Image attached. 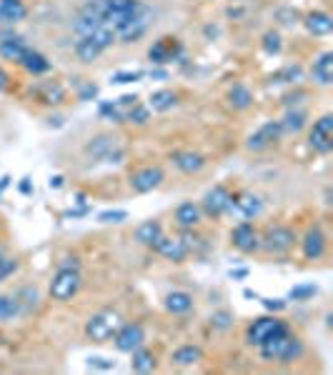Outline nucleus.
<instances>
[{"label":"nucleus","mask_w":333,"mask_h":375,"mask_svg":"<svg viewBox=\"0 0 333 375\" xmlns=\"http://www.w3.org/2000/svg\"><path fill=\"white\" fill-rule=\"evenodd\" d=\"M258 353H261V358L268 360V363H293L304 353V346H301V340L296 335L283 330V333H276L274 338H268L266 343H261Z\"/></svg>","instance_id":"obj_1"},{"label":"nucleus","mask_w":333,"mask_h":375,"mask_svg":"<svg viewBox=\"0 0 333 375\" xmlns=\"http://www.w3.org/2000/svg\"><path fill=\"white\" fill-rule=\"evenodd\" d=\"M118 41L115 33L111 28L93 30L88 36H80V41L76 43V55L80 63H93V60L101 58V53H106L113 43Z\"/></svg>","instance_id":"obj_2"},{"label":"nucleus","mask_w":333,"mask_h":375,"mask_svg":"<svg viewBox=\"0 0 333 375\" xmlns=\"http://www.w3.org/2000/svg\"><path fill=\"white\" fill-rule=\"evenodd\" d=\"M120 325H123V321H120V316L115 310H101V313H95V316L88 318V323H85V335H88L93 343H106V340H111L118 333Z\"/></svg>","instance_id":"obj_3"},{"label":"nucleus","mask_w":333,"mask_h":375,"mask_svg":"<svg viewBox=\"0 0 333 375\" xmlns=\"http://www.w3.org/2000/svg\"><path fill=\"white\" fill-rule=\"evenodd\" d=\"M78 291H80V270L60 265L58 273L50 280V298L58 303H68Z\"/></svg>","instance_id":"obj_4"},{"label":"nucleus","mask_w":333,"mask_h":375,"mask_svg":"<svg viewBox=\"0 0 333 375\" xmlns=\"http://www.w3.org/2000/svg\"><path fill=\"white\" fill-rule=\"evenodd\" d=\"M293 245H296V233L285 226L268 228L261 238V248L266 250V253H274V256H283V253H288Z\"/></svg>","instance_id":"obj_5"},{"label":"nucleus","mask_w":333,"mask_h":375,"mask_svg":"<svg viewBox=\"0 0 333 375\" xmlns=\"http://www.w3.org/2000/svg\"><path fill=\"white\" fill-rule=\"evenodd\" d=\"M85 153L98 158V161H106V163H120V158L125 155V148L120 145L118 138L113 135H98L93 138L88 145H85Z\"/></svg>","instance_id":"obj_6"},{"label":"nucleus","mask_w":333,"mask_h":375,"mask_svg":"<svg viewBox=\"0 0 333 375\" xmlns=\"http://www.w3.org/2000/svg\"><path fill=\"white\" fill-rule=\"evenodd\" d=\"M283 330H288L285 328L283 321H278V318H258V321H253L248 325V330H246V340H248L250 346H261V343H266L268 338H274L276 333H283Z\"/></svg>","instance_id":"obj_7"},{"label":"nucleus","mask_w":333,"mask_h":375,"mask_svg":"<svg viewBox=\"0 0 333 375\" xmlns=\"http://www.w3.org/2000/svg\"><path fill=\"white\" fill-rule=\"evenodd\" d=\"M309 145L316 150V153L328 155L333 148V115H321L316 120L313 128H311L309 135Z\"/></svg>","instance_id":"obj_8"},{"label":"nucleus","mask_w":333,"mask_h":375,"mask_svg":"<svg viewBox=\"0 0 333 375\" xmlns=\"http://www.w3.org/2000/svg\"><path fill=\"white\" fill-rule=\"evenodd\" d=\"M203 213L211 215V218H220L223 213H233V196L223 185H213L203 196Z\"/></svg>","instance_id":"obj_9"},{"label":"nucleus","mask_w":333,"mask_h":375,"mask_svg":"<svg viewBox=\"0 0 333 375\" xmlns=\"http://www.w3.org/2000/svg\"><path fill=\"white\" fill-rule=\"evenodd\" d=\"M180 53H183V45H180L178 38H171V36L158 38L148 48V58L153 66H166L171 60L180 58Z\"/></svg>","instance_id":"obj_10"},{"label":"nucleus","mask_w":333,"mask_h":375,"mask_svg":"<svg viewBox=\"0 0 333 375\" xmlns=\"http://www.w3.org/2000/svg\"><path fill=\"white\" fill-rule=\"evenodd\" d=\"M113 340L120 353H133L136 348H141L146 343V330H143L141 323H125V325L118 328Z\"/></svg>","instance_id":"obj_11"},{"label":"nucleus","mask_w":333,"mask_h":375,"mask_svg":"<svg viewBox=\"0 0 333 375\" xmlns=\"http://www.w3.org/2000/svg\"><path fill=\"white\" fill-rule=\"evenodd\" d=\"M163 170L158 166H146V168H138L136 173H131V188L133 193H150L153 188H158V185L163 183Z\"/></svg>","instance_id":"obj_12"},{"label":"nucleus","mask_w":333,"mask_h":375,"mask_svg":"<svg viewBox=\"0 0 333 375\" xmlns=\"http://www.w3.org/2000/svg\"><path fill=\"white\" fill-rule=\"evenodd\" d=\"M231 243L236 245V248L241 250V253H253V250L261 248V238H258L256 228L250 226L248 221L238 223V226L233 228V233H231Z\"/></svg>","instance_id":"obj_13"},{"label":"nucleus","mask_w":333,"mask_h":375,"mask_svg":"<svg viewBox=\"0 0 333 375\" xmlns=\"http://www.w3.org/2000/svg\"><path fill=\"white\" fill-rule=\"evenodd\" d=\"M136 105H138L136 96H123V98H118V101L101 103V115H106V118L113 120V123H125L128 113H131Z\"/></svg>","instance_id":"obj_14"},{"label":"nucleus","mask_w":333,"mask_h":375,"mask_svg":"<svg viewBox=\"0 0 333 375\" xmlns=\"http://www.w3.org/2000/svg\"><path fill=\"white\" fill-rule=\"evenodd\" d=\"M281 135H283V131H281V123L278 120H271V123L261 125L253 135L248 138V150H263L268 148V145H274L276 140H281Z\"/></svg>","instance_id":"obj_15"},{"label":"nucleus","mask_w":333,"mask_h":375,"mask_svg":"<svg viewBox=\"0 0 333 375\" xmlns=\"http://www.w3.org/2000/svg\"><path fill=\"white\" fill-rule=\"evenodd\" d=\"M301 248H304V256L306 260H318V258L326 253V235H323V230L318 226L309 228L304 235V240H301Z\"/></svg>","instance_id":"obj_16"},{"label":"nucleus","mask_w":333,"mask_h":375,"mask_svg":"<svg viewBox=\"0 0 333 375\" xmlns=\"http://www.w3.org/2000/svg\"><path fill=\"white\" fill-rule=\"evenodd\" d=\"M153 250L158 256L168 258V260H173V263H180L188 256V248H185L183 238H166V235H161V238L155 240Z\"/></svg>","instance_id":"obj_17"},{"label":"nucleus","mask_w":333,"mask_h":375,"mask_svg":"<svg viewBox=\"0 0 333 375\" xmlns=\"http://www.w3.org/2000/svg\"><path fill=\"white\" fill-rule=\"evenodd\" d=\"M28 53V45H25V41L20 36H15V33H0V55L6 60H15V63H20V58Z\"/></svg>","instance_id":"obj_18"},{"label":"nucleus","mask_w":333,"mask_h":375,"mask_svg":"<svg viewBox=\"0 0 333 375\" xmlns=\"http://www.w3.org/2000/svg\"><path fill=\"white\" fill-rule=\"evenodd\" d=\"M33 96L41 103H45V105H60V103L66 101V90H63L60 83H55V80H43V83H38L33 88Z\"/></svg>","instance_id":"obj_19"},{"label":"nucleus","mask_w":333,"mask_h":375,"mask_svg":"<svg viewBox=\"0 0 333 375\" xmlns=\"http://www.w3.org/2000/svg\"><path fill=\"white\" fill-rule=\"evenodd\" d=\"M28 15L23 0H0V25H15Z\"/></svg>","instance_id":"obj_20"},{"label":"nucleus","mask_w":333,"mask_h":375,"mask_svg":"<svg viewBox=\"0 0 333 375\" xmlns=\"http://www.w3.org/2000/svg\"><path fill=\"white\" fill-rule=\"evenodd\" d=\"M311 73H313V80L318 85H331L333 83V53L331 50H326V53H321L313 60Z\"/></svg>","instance_id":"obj_21"},{"label":"nucleus","mask_w":333,"mask_h":375,"mask_svg":"<svg viewBox=\"0 0 333 375\" xmlns=\"http://www.w3.org/2000/svg\"><path fill=\"white\" fill-rule=\"evenodd\" d=\"M304 25H306V30H309L311 36H328V33L333 30L331 15H328V13H323V10L309 13V15L304 18Z\"/></svg>","instance_id":"obj_22"},{"label":"nucleus","mask_w":333,"mask_h":375,"mask_svg":"<svg viewBox=\"0 0 333 375\" xmlns=\"http://www.w3.org/2000/svg\"><path fill=\"white\" fill-rule=\"evenodd\" d=\"M173 163H176V168L183 170V173H198V170H203V166H206V158H203L201 153H193V150H180V153L173 155Z\"/></svg>","instance_id":"obj_23"},{"label":"nucleus","mask_w":333,"mask_h":375,"mask_svg":"<svg viewBox=\"0 0 333 375\" xmlns=\"http://www.w3.org/2000/svg\"><path fill=\"white\" fill-rule=\"evenodd\" d=\"M263 210V203L258 200L256 196H248V193H243V196L233 198V213L243 215V218H256L258 213Z\"/></svg>","instance_id":"obj_24"},{"label":"nucleus","mask_w":333,"mask_h":375,"mask_svg":"<svg viewBox=\"0 0 333 375\" xmlns=\"http://www.w3.org/2000/svg\"><path fill=\"white\" fill-rule=\"evenodd\" d=\"M193 308V295L185 291H173L166 295V310L173 313V316H183Z\"/></svg>","instance_id":"obj_25"},{"label":"nucleus","mask_w":333,"mask_h":375,"mask_svg":"<svg viewBox=\"0 0 333 375\" xmlns=\"http://www.w3.org/2000/svg\"><path fill=\"white\" fill-rule=\"evenodd\" d=\"M161 235H163V228L158 221H146L136 228V240L141 245H146V248H153L155 240L161 238Z\"/></svg>","instance_id":"obj_26"},{"label":"nucleus","mask_w":333,"mask_h":375,"mask_svg":"<svg viewBox=\"0 0 333 375\" xmlns=\"http://www.w3.org/2000/svg\"><path fill=\"white\" fill-rule=\"evenodd\" d=\"M176 103H178V96L173 90H155V93H150L148 110H153V113H168L171 108H176Z\"/></svg>","instance_id":"obj_27"},{"label":"nucleus","mask_w":333,"mask_h":375,"mask_svg":"<svg viewBox=\"0 0 333 375\" xmlns=\"http://www.w3.org/2000/svg\"><path fill=\"white\" fill-rule=\"evenodd\" d=\"M176 223L180 228H196L201 223V208L196 203H180L176 208Z\"/></svg>","instance_id":"obj_28"},{"label":"nucleus","mask_w":333,"mask_h":375,"mask_svg":"<svg viewBox=\"0 0 333 375\" xmlns=\"http://www.w3.org/2000/svg\"><path fill=\"white\" fill-rule=\"evenodd\" d=\"M20 66H23L28 73H33V75H41V73L50 71V63H48L45 55H41L38 50H33V48H28V53L20 58Z\"/></svg>","instance_id":"obj_29"},{"label":"nucleus","mask_w":333,"mask_h":375,"mask_svg":"<svg viewBox=\"0 0 333 375\" xmlns=\"http://www.w3.org/2000/svg\"><path fill=\"white\" fill-rule=\"evenodd\" d=\"M228 103H231V108H236V110H246V108L253 105V93H250L246 85L236 83L228 90Z\"/></svg>","instance_id":"obj_30"},{"label":"nucleus","mask_w":333,"mask_h":375,"mask_svg":"<svg viewBox=\"0 0 333 375\" xmlns=\"http://www.w3.org/2000/svg\"><path fill=\"white\" fill-rule=\"evenodd\" d=\"M131 368L133 373H153L155 370V358L150 351H146V348H136L133 351V360H131Z\"/></svg>","instance_id":"obj_31"},{"label":"nucleus","mask_w":333,"mask_h":375,"mask_svg":"<svg viewBox=\"0 0 333 375\" xmlns=\"http://www.w3.org/2000/svg\"><path fill=\"white\" fill-rule=\"evenodd\" d=\"M201 358H203V351L198 346H180L178 351L173 353V363L188 368V365H196Z\"/></svg>","instance_id":"obj_32"},{"label":"nucleus","mask_w":333,"mask_h":375,"mask_svg":"<svg viewBox=\"0 0 333 375\" xmlns=\"http://www.w3.org/2000/svg\"><path fill=\"white\" fill-rule=\"evenodd\" d=\"M278 123H281V131L283 133H298L306 125V113L304 110H288L285 118L278 120Z\"/></svg>","instance_id":"obj_33"},{"label":"nucleus","mask_w":333,"mask_h":375,"mask_svg":"<svg viewBox=\"0 0 333 375\" xmlns=\"http://www.w3.org/2000/svg\"><path fill=\"white\" fill-rule=\"evenodd\" d=\"M20 313V305L18 298H13V295H0V323H8Z\"/></svg>","instance_id":"obj_34"},{"label":"nucleus","mask_w":333,"mask_h":375,"mask_svg":"<svg viewBox=\"0 0 333 375\" xmlns=\"http://www.w3.org/2000/svg\"><path fill=\"white\" fill-rule=\"evenodd\" d=\"M296 80H301V68L298 66H285L283 71L271 75V83H296Z\"/></svg>","instance_id":"obj_35"},{"label":"nucleus","mask_w":333,"mask_h":375,"mask_svg":"<svg viewBox=\"0 0 333 375\" xmlns=\"http://www.w3.org/2000/svg\"><path fill=\"white\" fill-rule=\"evenodd\" d=\"M261 45H263V50H266L268 55H278L281 48H283V43H281V36L276 33V30H268V33H263Z\"/></svg>","instance_id":"obj_36"},{"label":"nucleus","mask_w":333,"mask_h":375,"mask_svg":"<svg viewBox=\"0 0 333 375\" xmlns=\"http://www.w3.org/2000/svg\"><path fill=\"white\" fill-rule=\"evenodd\" d=\"M148 118H150V110H148L146 105H141V103H138V105L133 108L131 113H128V120H125V123L146 125V123H148Z\"/></svg>","instance_id":"obj_37"},{"label":"nucleus","mask_w":333,"mask_h":375,"mask_svg":"<svg viewBox=\"0 0 333 375\" xmlns=\"http://www.w3.org/2000/svg\"><path fill=\"white\" fill-rule=\"evenodd\" d=\"M15 270H18V260H15V258L0 256V283L6 278H10Z\"/></svg>","instance_id":"obj_38"},{"label":"nucleus","mask_w":333,"mask_h":375,"mask_svg":"<svg viewBox=\"0 0 333 375\" xmlns=\"http://www.w3.org/2000/svg\"><path fill=\"white\" fill-rule=\"evenodd\" d=\"M231 323H233V318L226 310H218V313H213V318H211V325H213L215 330H226V328H231Z\"/></svg>","instance_id":"obj_39"},{"label":"nucleus","mask_w":333,"mask_h":375,"mask_svg":"<svg viewBox=\"0 0 333 375\" xmlns=\"http://www.w3.org/2000/svg\"><path fill=\"white\" fill-rule=\"evenodd\" d=\"M143 78V73L141 71H120V73H115L113 78H111V83H136V80H141Z\"/></svg>","instance_id":"obj_40"},{"label":"nucleus","mask_w":333,"mask_h":375,"mask_svg":"<svg viewBox=\"0 0 333 375\" xmlns=\"http://www.w3.org/2000/svg\"><path fill=\"white\" fill-rule=\"evenodd\" d=\"M125 218H128L125 210H103V213L98 215V221L101 223H123Z\"/></svg>","instance_id":"obj_41"},{"label":"nucleus","mask_w":333,"mask_h":375,"mask_svg":"<svg viewBox=\"0 0 333 375\" xmlns=\"http://www.w3.org/2000/svg\"><path fill=\"white\" fill-rule=\"evenodd\" d=\"M316 295V286H296L291 291V300H306Z\"/></svg>","instance_id":"obj_42"},{"label":"nucleus","mask_w":333,"mask_h":375,"mask_svg":"<svg viewBox=\"0 0 333 375\" xmlns=\"http://www.w3.org/2000/svg\"><path fill=\"white\" fill-rule=\"evenodd\" d=\"M278 18H283V20H281L283 25H293V23H296V18H298V13L296 10H281Z\"/></svg>","instance_id":"obj_43"},{"label":"nucleus","mask_w":333,"mask_h":375,"mask_svg":"<svg viewBox=\"0 0 333 375\" xmlns=\"http://www.w3.org/2000/svg\"><path fill=\"white\" fill-rule=\"evenodd\" d=\"M263 305H266L268 310H283L285 308L283 300H271V298H263Z\"/></svg>","instance_id":"obj_44"},{"label":"nucleus","mask_w":333,"mask_h":375,"mask_svg":"<svg viewBox=\"0 0 333 375\" xmlns=\"http://www.w3.org/2000/svg\"><path fill=\"white\" fill-rule=\"evenodd\" d=\"M90 365H95V368H106V370L113 368V363H106L103 358H90Z\"/></svg>","instance_id":"obj_45"},{"label":"nucleus","mask_w":333,"mask_h":375,"mask_svg":"<svg viewBox=\"0 0 333 375\" xmlns=\"http://www.w3.org/2000/svg\"><path fill=\"white\" fill-rule=\"evenodd\" d=\"M6 85H8V73L3 71V68H0V90L6 88Z\"/></svg>","instance_id":"obj_46"},{"label":"nucleus","mask_w":333,"mask_h":375,"mask_svg":"<svg viewBox=\"0 0 333 375\" xmlns=\"http://www.w3.org/2000/svg\"><path fill=\"white\" fill-rule=\"evenodd\" d=\"M60 185H63V178H60V175H55V178L50 180V188H60Z\"/></svg>","instance_id":"obj_47"},{"label":"nucleus","mask_w":333,"mask_h":375,"mask_svg":"<svg viewBox=\"0 0 333 375\" xmlns=\"http://www.w3.org/2000/svg\"><path fill=\"white\" fill-rule=\"evenodd\" d=\"M20 191H23V193H30V183H28V180H23V183H20Z\"/></svg>","instance_id":"obj_48"},{"label":"nucleus","mask_w":333,"mask_h":375,"mask_svg":"<svg viewBox=\"0 0 333 375\" xmlns=\"http://www.w3.org/2000/svg\"><path fill=\"white\" fill-rule=\"evenodd\" d=\"M0 256H6V248H3V245H0Z\"/></svg>","instance_id":"obj_49"},{"label":"nucleus","mask_w":333,"mask_h":375,"mask_svg":"<svg viewBox=\"0 0 333 375\" xmlns=\"http://www.w3.org/2000/svg\"><path fill=\"white\" fill-rule=\"evenodd\" d=\"M233 3H238V0H233Z\"/></svg>","instance_id":"obj_50"}]
</instances>
